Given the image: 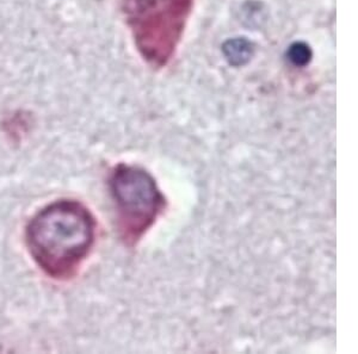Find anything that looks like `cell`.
<instances>
[{"label": "cell", "instance_id": "cell-1", "mask_svg": "<svg viewBox=\"0 0 358 354\" xmlns=\"http://www.w3.org/2000/svg\"><path fill=\"white\" fill-rule=\"evenodd\" d=\"M94 228V217L82 204L57 202L38 212L29 223V249L45 272L62 277L89 254Z\"/></svg>", "mask_w": 358, "mask_h": 354}, {"label": "cell", "instance_id": "cell-2", "mask_svg": "<svg viewBox=\"0 0 358 354\" xmlns=\"http://www.w3.org/2000/svg\"><path fill=\"white\" fill-rule=\"evenodd\" d=\"M192 0H122L135 45L151 65H166L182 37Z\"/></svg>", "mask_w": 358, "mask_h": 354}, {"label": "cell", "instance_id": "cell-3", "mask_svg": "<svg viewBox=\"0 0 358 354\" xmlns=\"http://www.w3.org/2000/svg\"><path fill=\"white\" fill-rule=\"evenodd\" d=\"M110 189L127 237L138 240L163 210L165 197L148 172L126 165L115 170Z\"/></svg>", "mask_w": 358, "mask_h": 354}, {"label": "cell", "instance_id": "cell-4", "mask_svg": "<svg viewBox=\"0 0 358 354\" xmlns=\"http://www.w3.org/2000/svg\"><path fill=\"white\" fill-rule=\"evenodd\" d=\"M310 49L301 43H296L290 49V59L297 65H302L310 60Z\"/></svg>", "mask_w": 358, "mask_h": 354}]
</instances>
